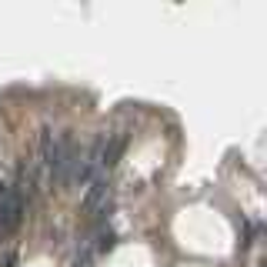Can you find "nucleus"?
I'll return each mask as SVG.
<instances>
[{
  "mask_svg": "<svg viewBox=\"0 0 267 267\" xmlns=\"http://www.w3.org/2000/svg\"><path fill=\"white\" fill-rule=\"evenodd\" d=\"M114 244H117V237H114L111 231H100V237H97V251H111Z\"/></svg>",
  "mask_w": 267,
  "mask_h": 267,
  "instance_id": "obj_4",
  "label": "nucleus"
},
{
  "mask_svg": "<svg viewBox=\"0 0 267 267\" xmlns=\"http://www.w3.org/2000/svg\"><path fill=\"white\" fill-rule=\"evenodd\" d=\"M107 197H111V184H107L104 174H97V177L87 184V194H84V211H87V214H97L100 207L107 204Z\"/></svg>",
  "mask_w": 267,
  "mask_h": 267,
  "instance_id": "obj_2",
  "label": "nucleus"
},
{
  "mask_svg": "<svg viewBox=\"0 0 267 267\" xmlns=\"http://www.w3.org/2000/svg\"><path fill=\"white\" fill-rule=\"evenodd\" d=\"M124 137H111V140H104V167H114L117 164V157L124 154Z\"/></svg>",
  "mask_w": 267,
  "mask_h": 267,
  "instance_id": "obj_3",
  "label": "nucleus"
},
{
  "mask_svg": "<svg viewBox=\"0 0 267 267\" xmlns=\"http://www.w3.org/2000/svg\"><path fill=\"white\" fill-rule=\"evenodd\" d=\"M23 211H27V200L17 187H0V231L13 234L23 221Z\"/></svg>",
  "mask_w": 267,
  "mask_h": 267,
  "instance_id": "obj_1",
  "label": "nucleus"
},
{
  "mask_svg": "<svg viewBox=\"0 0 267 267\" xmlns=\"http://www.w3.org/2000/svg\"><path fill=\"white\" fill-rule=\"evenodd\" d=\"M13 264H17V257H13V254H7V261H3V267H13Z\"/></svg>",
  "mask_w": 267,
  "mask_h": 267,
  "instance_id": "obj_5",
  "label": "nucleus"
}]
</instances>
